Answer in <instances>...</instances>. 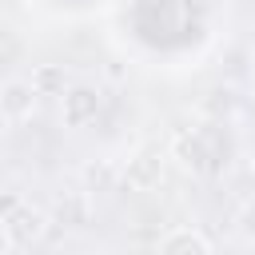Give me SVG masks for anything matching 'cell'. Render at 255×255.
Here are the masks:
<instances>
[{
    "label": "cell",
    "mask_w": 255,
    "mask_h": 255,
    "mask_svg": "<svg viewBox=\"0 0 255 255\" xmlns=\"http://www.w3.org/2000/svg\"><path fill=\"white\" fill-rule=\"evenodd\" d=\"M239 227H243V235H247V239H255V203H247V207H243Z\"/></svg>",
    "instance_id": "8"
},
{
    "label": "cell",
    "mask_w": 255,
    "mask_h": 255,
    "mask_svg": "<svg viewBox=\"0 0 255 255\" xmlns=\"http://www.w3.org/2000/svg\"><path fill=\"white\" fill-rule=\"evenodd\" d=\"M159 255H211V243L199 227H171L159 239Z\"/></svg>",
    "instance_id": "5"
},
{
    "label": "cell",
    "mask_w": 255,
    "mask_h": 255,
    "mask_svg": "<svg viewBox=\"0 0 255 255\" xmlns=\"http://www.w3.org/2000/svg\"><path fill=\"white\" fill-rule=\"evenodd\" d=\"M163 151L159 147H139L131 159H128V167L120 171V179L131 187V191H155L159 183H163Z\"/></svg>",
    "instance_id": "2"
},
{
    "label": "cell",
    "mask_w": 255,
    "mask_h": 255,
    "mask_svg": "<svg viewBox=\"0 0 255 255\" xmlns=\"http://www.w3.org/2000/svg\"><path fill=\"white\" fill-rule=\"evenodd\" d=\"M28 84L36 88V96H64L68 92V72H64V64H40Z\"/></svg>",
    "instance_id": "6"
},
{
    "label": "cell",
    "mask_w": 255,
    "mask_h": 255,
    "mask_svg": "<svg viewBox=\"0 0 255 255\" xmlns=\"http://www.w3.org/2000/svg\"><path fill=\"white\" fill-rule=\"evenodd\" d=\"M211 4H227V0H211Z\"/></svg>",
    "instance_id": "10"
},
{
    "label": "cell",
    "mask_w": 255,
    "mask_h": 255,
    "mask_svg": "<svg viewBox=\"0 0 255 255\" xmlns=\"http://www.w3.org/2000/svg\"><path fill=\"white\" fill-rule=\"evenodd\" d=\"M116 179H120V171H116L112 163H88V167H84V183H88L92 191H108Z\"/></svg>",
    "instance_id": "7"
},
{
    "label": "cell",
    "mask_w": 255,
    "mask_h": 255,
    "mask_svg": "<svg viewBox=\"0 0 255 255\" xmlns=\"http://www.w3.org/2000/svg\"><path fill=\"white\" fill-rule=\"evenodd\" d=\"M12 251V239H8V231H4V223H0V255H8Z\"/></svg>",
    "instance_id": "9"
},
{
    "label": "cell",
    "mask_w": 255,
    "mask_h": 255,
    "mask_svg": "<svg viewBox=\"0 0 255 255\" xmlns=\"http://www.w3.org/2000/svg\"><path fill=\"white\" fill-rule=\"evenodd\" d=\"M0 223H4L8 239H12V247H24V243H32V239L44 231V211H40V207H32V203L8 199V203H4V211H0Z\"/></svg>",
    "instance_id": "3"
},
{
    "label": "cell",
    "mask_w": 255,
    "mask_h": 255,
    "mask_svg": "<svg viewBox=\"0 0 255 255\" xmlns=\"http://www.w3.org/2000/svg\"><path fill=\"white\" fill-rule=\"evenodd\" d=\"M100 108H104V92L92 88V84H72V88L64 92V100H60V116H64L68 128H88V124H96Z\"/></svg>",
    "instance_id": "1"
},
{
    "label": "cell",
    "mask_w": 255,
    "mask_h": 255,
    "mask_svg": "<svg viewBox=\"0 0 255 255\" xmlns=\"http://www.w3.org/2000/svg\"><path fill=\"white\" fill-rule=\"evenodd\" d=\"M36 112V88L28 80H8L0 88V116L4 120H28Z\"/></svg>",
    "instance_id": "4"
}]
</instances>
